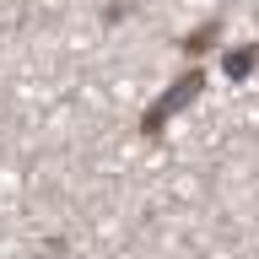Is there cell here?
Returning <instances> with one entry per match:
<instances>
[{
    "instance_id": "1",
    "label": "cell",
    "mask_w": 259,
    "mask_h": 259,
    "mask_svg": "<svg viewBox=\"0 0 259 259\" xmlns=\"http://www.w3.org/2000/svg\"><path fill=\"white\" fill-rule=\"evenodd\" d=\"M205 70H200V65H189V70H178L173 81H167V92H157V103H151V108L141 113V135H162V130H167V119H178V113L189 108L194 97L205 92Z\"/></svg>"
},
{
    "instance_id": "2",
    "label": "cell",
    "mask_w": 259,
    "mask_h": 259,
    "mask_svg": "<svg viewBox=\"0 0 259 259\" xmlns=\"http://www.w3.org/2000/svg\"><path fill=\"white\" fill-rule=\"evenodd\" d=\"M216 44H222V16H205L194 32H184V38H178V49H184L189 60H200V54H205V49H216Z\"/></svg>"
},
{
    "instance_id": "3",
    "label": "cell",
    "mask_w": 259,
    "mask_h": 259,
    "mask_svg": "<svg viewBox=\"0 0 259 259\" xmlns=\"http://www.w3.org/2000/svg\"><path fill=\"white\" fill-rule=\"evenodd\" d=\"M259 70V44H243V49H227L222 54V76L227 81H248Z\"/></svg>"
}]
</instances>
